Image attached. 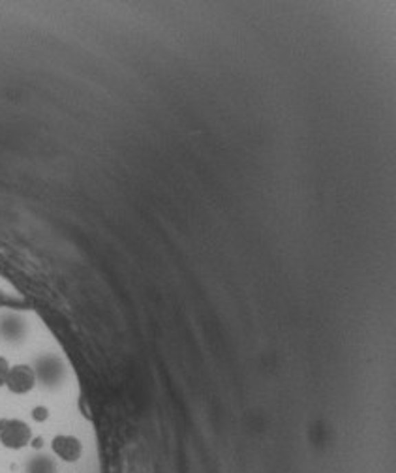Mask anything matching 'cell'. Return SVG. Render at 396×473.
I'll return each mask as SVG.
<instances>
[{
    "instance_id": "obj_2",
    "label": "cell",
    "mask_w": 396,
    "mask_h": 473,
    "mask_svg": "<svg viewBox=\"0 0 396 473\" xmlns=\"http://www.w3.org/2000/svg\"><path fill=\"white\" fill-rule=\"evenodd\" d=\"M36 385L34 370L28 364H17V366H10L6 377V387L14 395H25L28 390H32Z\"/></svg>"
},
{
    "instance_id": "obj_5",
    "label": "cell",
    "mask_w": 396,
    "mask_h": 473,
    "mask_svg": "<svg viewBox=\"0 0 396 473\" xmlns=\"http://www.w3.org/2000/svg\"><path fill=\"white\" fill-rule=\"evenodd\" d=\"M8 372H10V364H8L6 359L0 355V387H2V385H6Z\"/></svg>"
},
{
    "instance_id": "obj_4",
    "label": "cell",
    "mask_w": 396,
    "mask_h": 473,
    "mask_svg": "<svg viewBox=\"0 0 396 473\" xmlns=\"http://www.w3.org/2000/svg\"><path fill=\"white\" fill-rule=\"evenodd\" d=\"M55 462L49 459V456H36V459L30 460V464H28V472L55 473Z\"/></svg>"
},
{
    "instance_id": "obj_7",
    "label": "cell",
    "mask_w": 396,
    "mask_h": 473,
    "mask_svg": "<svg viewBox=\"0 0 396 473\" xmlns=\"http://www.w3.org/2000/svg\"><path fill=\"white\" fill-rule=\"evenodd\" d=\"M28 473H36V472H28Z\"/></svg>"
},
{
    "instance_id": "obj_1",
    "label": "cell",
    "mask_w": 396,
    "mask_h": 473,
    "mask_svg": "<svg viewBox=\"0 0 396 473\" xmlns=\"http://www.w3.org/2000/svg\"><path fill=\"white\" fill-rule=\"evenodd\" d=\"M32 439L30 426L21 419H0V443L6 449H23Z\"/></svg>"
},
{
    "instance_id": "obj_6",
    "label": "cell",
    "mask_w": 396,
    "mask_h": 473,
    "mask_svg": "<svg viewBox=\"0 0 396 473\" xmlns=\"http://www.w3.org/2000/svg\"><path fill=\"white\" fill-rule=\"evenodd\" d=\"M47 417H49L47 408L38 406V408H34V410H32V419H34V421H38V423H42V421H45Z\"/></svg>"
},
{
    "instance_id": "obj_3",
    "label": "cell",
    "mask_w": 396,
    "mask_h": 473,
    "mask_svg": "<svg viewBox=\"0 0 396 473\" xmlns=\"http://www.w3.org/2000/svg\"><path fill=\"white\" fill-rule=\"evenodd\" d=\"M51 449H53V452H55L56 456L60 460H64V462H77V460L81 459V454H83V446H81V441L77 438H74V436H66V434L56 436V438L53 439V443H51Z\"/></svg>"
}]
</instances>
